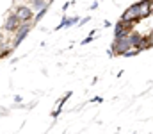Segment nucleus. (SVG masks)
Instances as JSON below:
<instances>
[{
    "label": "nucleus",
    "instance_id": "1",
    "mask_svg": "<svg viewBox=\"0 0 153 134\" xmlns=\"http://www.w3.org/2000/svg\"><path fill=\"white\" fill-rule=\"evenodd\" d=\"M130 46V41H128V34L126 36H121V38H114V43L111 46L109 54L111 55H123V52H126Z\"/></svg>",
    "mask_w": 153,
    "mask_h": 134
},
{
    "label": "nucleus",
    "instance_id": "2",
    "mask_svg": "<svg viewBox=\"0 0 153 134\" xmlns=\"http://www.w3.org/2000/svg\"><path fill=\"white\" fill-rule=\"evenodd\" d=\"M119 20H123V22H126V23H139L141 22V16H139V4H134V5H130L125 13H123V16L119 18Z\"/></svg>",
    "mask_w": 153,
    "mask_h": 134
},
{
    "label": "nucleus",
    "instance_id": "3",
    "mask_svg": "<svg viewBox=\"0 0 153 134\" xmlns=\"http://www.w3.org/2000/svg\"><path fill=\"white\" fill-rule=\"evenodd\" d=\"M30 29H32V23H29V22H22L20 23V27L16 29V36H14V43H13V46L16 48L18 45L22 43L25 38H27V34L30 32Z\"/></svg>",
    "mask_w": 153,
    "mask_h": 134
},
{
    "label": "nucleus",
    "instance_id": "4",
    "mask_svg": "<svg viewBox=\"0 0 153 134\" xmlns=\"http://www.w3.org/2000/svg\"><path fill=\"white\" fill-rule=\"evenodd\" d=\"M14 14L18 16L20 22H30L32 20V9L29 5H18L14 9Z\"/></svg>",
    "mask_w": 153,
    "mask_h": 134
},
{
    "label": "nucleus",
    "instance_id": "5",
    "mask_svg": "<svg viewBox=\"0 0 153 134\" xmlns=\"http://www.w3.org/2000/svg\"><path fill=\"white\" fill-rule=\"evenodd\" d=\"M132 29V23H126L123 20H119L114 25V38H121V36H126Z\"/></svg>",
    "mask_w": 153,
    "mask_h": 134
},
{
    "label": "nucleus",
    "instance_id": "6",
    "mask_svg": "<svg viewBox=\"0 0 153 134\" xmlns=\"http://www.w3.org/2000/svg\"><path fill=\"white\" fill-rule=\"evenodd\" d=\"M20 20H18V16L13 13V14H9L7 16V20H5V23H4V31H9V32H16V29L20 27Z\"/></svg>",
    "mask_w": 153,
    "mask_h": 134
},
{
    "label": "nucleus",
    "instance_id": "7",
    "mask_svg": "<svg viewBox=\"0 0 153 134\" xmlns=\"http://www.w3.org/2000/svg\"><path fill=\"white\" fill-rule=\"evenodd\" d=\"M137 4H139V16H141V20L152 16V2L150 0H141Z\"/></svg>",
    "mask_w": 153,
    "mask_h": 134
},
{
    "label": "nucleus",
    "instance_id": "8",
    "mask_svg": "<svg viewBox=\"0 0 153 134\" xmlns=\"http://www.w3.org/2000/svg\"><path fill=\"white\" fill-rule=\"evenodd\" d=\"M76 22H78V16H71V18H66V16H64V18H62V22H61V23L55 27V31H61V29H64V27L68 29V27L75 25Z\"/></svg>",
    "mask_w": 153,
    "mask_h": 134
},
{
    "label": "nucleus",
    "instance_id": "9",
    "mask_svg": "<svg viewBox=\"0 0 153 134\" xmlns=\"http://www.w3.org/2000/svg\"><path fill=\"white\" fill-rule=\"evenodd\" d=\"M141 40H143V36H141L139 32H128V41H130V46H132V48H137V50H139Z\"/></svg>",
    "mask_w": 153,
    "mask_h": 134
},
{
    "label": "nucleus",
    "instance_id": "10",
    "mask_svg": "<svg viewBox=\"0 0 153 134\" xmlns=\"http://www.w3.org/2000/svg\"><path fill=\"white\" fill-rule=\"evenodd\" d=\"M71 95H73V93H71V91H68V93H66V95H64V97H62V98L59 100V104H57V109H55V111H53V115H52L53 118H57V116L61 115V111H62V106L66 104V100H68V98H70Z\"/></svg>",
    "mask_w": 153,
    "mask_h": 134
},
{
    "label": "nucleus",
    "instance_id": "11",
    "mask_svg": "<svg viewBox=\"0 0 153 134\" xmlns=\"http://www.w3.org/2000/svg\"><path fill=\"white\" fill-rule=\"evenodd\" d=\"M48 5H50V4H46L45 7H41V9H39V13L36 14V16H34V22H36V23L43 20V16H45V14H46V11H48Z\"/></svg>",
    "mask_w": 153,
    "mask_h": 134
},
{
    "label": "nucleus",
    "instance_id": "12",
    "mask_svg": "<svg viewBox=\"0 0 153 134\" xmlns=\"http://www.w3.org/2000/svg\"><path fill=\"white\" fill-rule=\"evenodd\" d=\"M48 4V0H32V7L34 9H41V7H45Z\"/></svg>",
    "mask_w": 153,
    "mask_h": 134
},
{
    "label": "nucleus",
    "instance_id": "13",
    "mask_svg": "<svg viewBox=\"0 0 153 134\" xmlns=\"http://www.w3.org/2000/svg\"><path fill=\"white\" fill-rule=\"evenodd\" d=\"M137 54H139L137 48H128L126 52H123V57H134V55H137Z\"/></svg>",
    "mask_w": 153,
    "mask_h": 134
},
{
    "label": "nucleus",
    "instance_id": "14",
    "mask_svg": "<svg viewBox=\"0 0 153 134\" xmlns=\"http://www.w3.org/2000/svg\"><path fill=\"white\" fill-rule=\"evenodd\" d=\"M94 34H96V31H91V32H89V36H87V38H85L84 41H80V43H82V45H87V43H91V41L94 40Z\"/></svg>",
    "mask_w": 153,
    "mask_h": 134
},
{
    "label": "nucleus",
    "instance_id": "15",
    "mask_svg": "<svg viewBox=\"0 0 153 134\" xmlns=\"http://www.w3.org/2000/svg\"><path fill=\"white\" fill-rule=\"evenodd\" d=\"M89 20H91V18H89V16H85V18H82V20H78V22H80V25H84V23H87Z\"/></svg>",
    "mask_w": 153,
    "mask_h": 134
},
{
    "label": "nucleus",
    "instance_id": "16",
    "mask_svg": "<svg viewBox=\"0 0 153 134\" xmlns=\"http://www.w3.org/2000/svg\"><path fill=\"white\" fill-rule=\"evenodd\" d=\"M150 41H152V46H153V32H152V36H150Z\"/></svg>",
    "mask_w": 153,
    "mask_h": 134
},
{
    "label": "nucleus",
    "instance_id": "17",
    "mask_svg": "<svg viewBox=\"0 0 153 134\" xmlns=\"http://www.w3.org/2000/svg\"><path fill=\"white\" fill-rule=\"evenodd\" d=\"M0 45H2V36H0Z\"/></svg>",
    "mask_w": 153,
    "mask_h": 134
}]
</instances>
